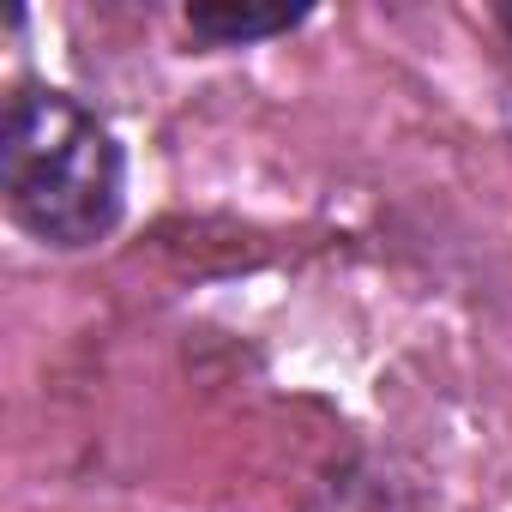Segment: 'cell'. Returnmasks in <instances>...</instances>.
<instances>
[{
    "label": "cell",
    "instance_id": "2",
    "mask_svg": "<svg viewBox=\"0 0 512 512\" xmlns=\"http://www.w3.org/2000/svg\"><path fill=\"white\" fill-rule=\"evenodd\" d=\"M308 13L302 7H187V31L217 43V49H235V43H260V37H284L296 31Z\"/></svg>",
    "mask_w": 512,
    "mask_h": 512
},
{
    "label": "cell",
    "instance_id": "1",
    "mask_svg": "<svg viewBox=\"0 0 512 512\" xmlns=\"http://www.w3.org/2000/svg\"><path fill=\"white\" fill-rule=\"evenodd\" d=\"M0 193L43 247H91L127 205L121 139L73 91L19 85L0 121Z\"/></svg>",
    "mask_w": 512,
    "mask_h": 512
}]
</instances>
